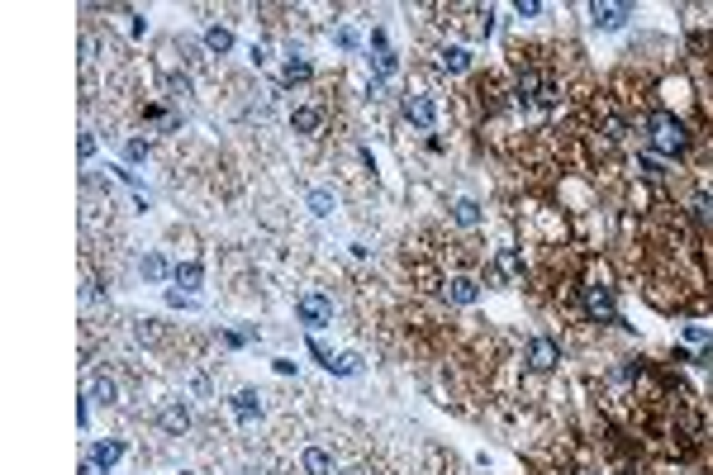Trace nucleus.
Masks as SVG:
<instances>
[{"label":"nucleus","mask_w":713,"mask_h":475,"mask_svg":"<svg viewBox=\"0 0 713 475\" xmlns=\"http://www.w3.org/2000/svg\"><path fill=\"white\" fill-rule=\"evenodd\" d=\"M647 133H651V142H656L661 152H680L685 147V124L675 119V114H665V110L647 114Z\"/></svg>","instance_id":"1"},{"label":"nucleus","mask_w":713,"mask_h":475,"mask_svg":"<svg viewBox=\"0 0 713 475\" xmlns=\"http://www.w3.org/2000/svg\"><path fill=\"white\" fill-rule=\"evenodd\" d=\"M295 309H300V318L309 323V328H324V323L333 318V300H328V295H304Z\"/></svg>","instance_id":"2"},{"label":"nucleus","mask_w":713,"mask_h":475,"mask_svg":"<svg viewBox=\"0 0 713 475\" xmlns=\"http://www.w3.org/2000/svg\"><path fill=\"white\" fill-rule=\"evenodd\" d=\"M556 362H561V347H556L552 337H533V342H528V366H533V371H552Z\"/></svg>","instance_id":"3"},{"label":"nucleus","mask_w":713,"mask_h":475,"mask_svg":"<svg viewBox=\"0 0 713 475\" xmlns=\"http://www.w3.org/2000/svg\"><path fill=\"white\" fill-rule=\"evenodd\" d=\"M404 114H409V124L433 128V119H438V105H433L428 95H409V100H404Z\"/></svg>","instance_id":"4"},{"label":"nucleus","mask_w":713,"mask_h":475,"mask_svg":"<svg viewBox=\"0 0 713 475\" xmlns=\"http://www.w3.org/2000/svg\"><path fill=\"white\" fill-rule=\"evenodd\" d=\"M585 309H590V318H599V323H618V309H614V295H609V290H590Z\"/></svg>","instance_id":"5"},{"label":"nucleus","mask_w":713,"mask_h":475,"mask_svg":"<svg viewBox=\"0 0 713 475\" xmlns=\"http://www.w3.org/2000/svg\"><path fill=\"white\" fill-rule=\"evenodd\" d=\"M590 15H595V24H599V29H623V24L633 19V5H595Z\"/></svg>","instance_id":"6"},{"label":"nucleus","mask_w":713,"mask_h":475,"mask_svg":"<svg viewBox=\"0 0 713 475\" xmlns=\"http://www.w3.org/2000/svg\"><path fill=\"white\" fill-rule=\"evenodd\" d=\"M157 423H162V432H186V428H190V413L181 409V404H167V409L157 413Z\"/></svg>","instance_id":"7"},{"label":"nucleus","mask_w":713,"mask_h":475,"mask_svg":"<svg viewBox=\"0 0 713 475\" xmlns=\"http://www.w3.org/2000/svg\"><path fill=\"white\" fill-rule=\"evenodd\" d=\"M205 48H209V52H219V57H223V52L233 48V33H228V29H219V24H214V29H205Z\"/></svg>","instance_id":"8"},{"label":"nucleus","mask_w":713,"mask_h":475,"mask_svg":"<svg viewBox=\"0 0 713 475\" xmlns=\"http://www.w3.org/2000/svg\"><path fill=\"white\" fill-rule=\"evenodd\" d=\"M447 300H452V304H471L475 300V281H466V276L452 281V285H447Z\"/></svg>","instance_id":"9"},{"label":"nucleus","mask_w":713,"mask_h":475,"mask_svg":"<svg viewBox=\"0 0 713 475\" xmlns=\"http://www.w3.org/2000/svg\"><path fill=\"white\" fill-rule=\"evenodd\" d=\"M233 409H238V418H253L262 404H257V390H238L233 395Z\"/></svg>","instance_id":"10"},{"label":"nucleus","mask_w":713,"mask_h":475,"mask_svg":"<svg viewBox=\"0 0 713 475\" xmlns=\"http://www.w3.org/2000/svg\"><path fill=\"white\" fill-rule=\"evenodd\" d=\"M328 466H333L328 452H319V447H314V452H304V475H328Z\"/></svg>","instance_id":"11"},{"label":"nucleus","mask_w":713,"mask_h":475,"mask_svg":"<svg viewBox=\"0 0 713 475\" xmlns=\"http://www.w3.org/2000/svg\"><path fill=\"white\" fill-rule=\"evenodd\" d=\"M494 271H499V276H519V271H523V257L514 252V247H509V252H499V257H494Z\"/></svg>","instance_id":"12"},{"label":"nucleus","mask_w":713,"mask_h":475,"mask_svg":"<svg viewBox=\"0 0 713 475\" xmlns=\"http://www.w3.org/2000/svg\"><path fill=\"white\" fill-rule=\"evenodd\" d=\"M119 457H124V447H119V442H100V447L91 452V461H100V466H114Z\"/></svg>","instance_id":"13"},{"label":"nucleus","mask_w":713,"mask_h":475,"mask_svg":"<svg viewBox=\"0 0 713 475\" xmlns=\"http://www.w3.org/2000/svg\"><path fill=\"white\" fill-rule=\"evenodd\" d=\"M319 119H324L319 110H295V119H290V124H295V133H314Z\"/></svg>","instance_id":"14"},{"label":"nucleus","mask_w":713,"mask_h":475,"mask_svg":"<svg viewBox=\"0 0 713 475\" xmlns=\"http://www.w3.org/2000/svg\"><path fill=\"white\" fill-rule=\"evenodd\" d=\"M452 214H457V223H466V228H471V223H480V205H475V200H457V209H452Z\"/></svg>","instance_id":"15"},{"label":"nucleus","mask_w":713,"mask_h":475,"mask_svg":"<svg viewBox=\"0 0 713 475\" xmlns=\"http://www.w3.org/2000/svg\"><path fill=\"white\" fill-rule=\"evenodd\" d=\"M438 62H443V72H466V48H447Z\"/></svg>","instance_id":"16"},{"label":"nucleus","mask_w":713,"mask_h":475,"mask_svg":"<svg viewBox=\"0 0 713 475\" xmlns=\"http://www.w3.org/2000/svg\"><path fill=\"white\" fill-rule=\"evenodd\" d=\"M91 399L110 404V399H114V380H110V376H95V380H91Z\"/></svg>","instance_id":"17"},{"label":"nucleus","mask_w":713,"mask_h":475,"mask_svg":"<svg viewBox=\"0 0 713 475\" xmlns=\"http://www.w3.org/2000/svg\"><path fill=\"white\" fill-rule=\"evenodd\" d=\"M143 276H148V281H162V276H167V262H162V257H143Z\"/></svg>","instance_id":"18"},{"label":"nucleus","mask_w":713,"mask_h":475,"mask_svg":"<svg viewBox=\"0 0 713 475\" xmlns=\"http://www.w3.org/2000/svg\"><path fill=\"white\" fill-rule=\"evenodd\" d=\"M285 81H309V62L290 57V62H285Z\"/></svg>","instance_id":"19"},{"label":"nucleus","mask_w":713,"mask_h":475,"mask_svg":"<svg viewBox=\"0 0 713 475\" xmlns=\"http://www.w3.org/2000/svg\"><path fill=\"white\" fill-rule=\"evenodd\" d=\"M200 276H205V271L195 267V262H186V267H176V281H181V285H200Z\"/></svg>","instance_id":"20"},{"label":"nucleus","mask_w":713,"mask_h":475,"mask_svg":"<svg viewBox=\"0 0 713 475\" xmlns=\"http://www.w3.org/2000/svg\"><path fill=\"white\" fill-rule=\"evenodd\" d=\"M124 152H128V162H143V157H148V142H143V138H128Z\"/></svg>","instance_id":"21"},{"label":"nucleus","mask_w":713,"mask_h":475,"mask_svg":"<svg viewBox=\"0 0 713 475\" xmlns=\"http://www.w3.org/2000/svg\"><path fill=\"white\" fill-rule=\"evenodd\" d=\"M309 205H314V214H328V209H333V200L324 195V190H314V195H309Z\"/></svg>","instance_id":"22"},{"label":"nucleus","mask_w":713,"mask_h":475,"mask_svg":"<svg viewBox=\"0 0 713 475\" xmlns=\"http://www.w3.org/2000/svg\"><path fill=\"white\" fill-rule=\"evenodd\" d=\"M100 471H105L100 461H86V466H81V475H100Z\"/></svg>","instance_id":"23"}]
</instances>
